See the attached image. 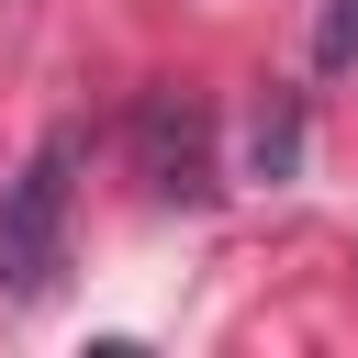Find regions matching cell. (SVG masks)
I'll return each instance as SVG.
<instances>
[{
  "label": "cell",
  "mask_w": 358,
  "mask_h": 358,
  "mask_svg": "<svg viewBox=\"0 0 358 358\" xmlns=\"http://www.w3.org/2000/svg\"><path fill=\"white\" fill-rule=\"evenodd\" d=\"M67 190H78V134L56 123L34 145V168L0 190V280H11V302L56 291V268H67Z\"/></svg>",
  "instance_id": "6da1fadb"
},
{
  "label": "cell",
  "mask_w": 358,
  "mask_h": 358,
  "mask_svg": "<svg viewBox=\"0 0 358 358\" xmlns=\"http://www.w3.org/2000/svg\"><path fill=\"white\" fill-rule=\"evenodd\" d=\"M134 157H145V190H157L168 213H201V201H213V123H201V101L145 90V101H134Z\"/></svg>",
  "instance_id": "7a4b0ae2"
},
{
  "label": "cell",
  "mask_w": 358,
  "mask_h": 358,
  "mask_svg": "<svg viewBox=\"0 0 358 358\" xmlns=\"http://www.w3.org/2000/svg\"><path fill=\"white\" fill-rule=\"evenodd\" d=\"M246 168L280 190V179H302V101L280 90V101H257V123H246Z\"/></svg>",
  "instance_id": "3957f363"
},
{
  "label": "cell",
  "mask_w": 358,
  "mask_h": 358,
  "mask_svg": "<svg viewBox=\"0 0 358 358\" xmlns=\"http://www.w3.org/2000/svg\"><path fill=\"white\" fill-rule=\"evenodd\" d=\"M313 56H324V67H347V56H358V0H324V22H313Z\"/></svg>",
  "instance_id": "277c9868"
}]
</instances>
